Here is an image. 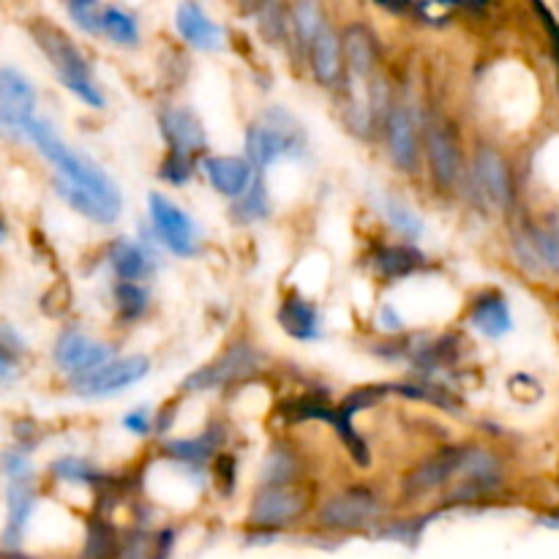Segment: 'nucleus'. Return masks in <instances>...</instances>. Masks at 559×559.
Listing matches in <instances>:
<instances>
[{
    "label": "nucleus",
    "instance_id": "1",
    "mask_svg": "<svg viewBox=\"0 0 559 559\" xmlns=\"http://www.w3.org/2000/svg\"><path fill=\"white\" fill-rule=\"evenodd\" d=\"M25 136L38 147V153L58 169L60 178H63L66 183L91 194L96 202H102L115 218L120 216L123 200H120L118 186H115V180L109 178L93 158H87L85 153L71 151V147L55 134L52 126L41 118H33L31 123H27Z\"/></svg>",
    "mask_w": 559,
    "mask_h": 559
},
{
    "label": "nucleus",
    "instance_id": "2",
    "mask_svg": "<svg viewBox=\"0 0 559 559\" xmlns=\"http://www.w3.org/2000/svg\"><path fill=\"white\" fill-rule=\"evenodd\" d=\"M31 31L36 44L41 47V52L47 55L49 66L55 69L58 80L63 82L82 104H87V107L93 109H102L104 93L98 91V85L93 82L91 69H87L85 55L80 52V47H76L60 27L49 25V22H36Z\"/></svg>",
    "mask_w": 559,
    "mask_h": 559
},
{
    "label": "nucleus",
    "instance_id": "3",
    "mask_svg": "<svg viewBox=\"0 0 559 559\" xmlns=\"http://www.w3.org/2000/svg\"><path fill=\"white\" fill-rule=\"evenodd\" d=\"M300 153H304V131L287 109H271L265 123H257L246 131V156L251 167L265 169L278 158H298Z\"/></svg>",
    "mask_w": 559,
    "mask_h": 559
},
{
    "label": "nucleus",
    "instance_id": "4",
    "mask_svg": "<svg viewBox=\"0 0 559 559\" xmlns=\"http://www.w3.org/2000/svg\"><path fill=\"white\" fill-rule=\"evenodd\" d=\"M424 145L437 189L451 191L462 178V142L456 129L445 118H431L426 123Z\"/></svg>",
    "mask_w": 559,
    "mask_h": 559
},
{
    "label": "nucleus",
    "instance_id": "5",
    "mask_svg": "<svg viewBox=\"0 0 559 559\" xmlns=\"http://www.w3.org/2000/svg\"><path fill=\"white\" fill-rule=\"evenodd\" d=\"M36 118V87L22 71L0 69V131L25 136L27 123Z\"/></svg>",
    "mask_w": 559,
    "mask_h": 559
},
{
    "label": "nucleus",
    "instance_id": "6",
    "mask_svg": "<svg viewBox=\"0 0 559 559\" xmlns=\"http://www.w3.org/2000/svg\"><path fill=\"white\" fill-rule=\"evenodd\" d=\"M147 205H151L153 227H156L164 246L178 257L197 254V249H200V235H197V227L189 218V213L180 211L173 200H167L158 191H153L147 197Z\"/></svg>",
    "mask_w": 559,
    "mask_h": 559
},
{
    "label": "nucleus",
    "instance_id": "7",
    "mask_svg": "<svg viewBox=\"0 0 559 559\" xmlns=\"http://www.w3.org/2000/svg\"><path fill=\"white\" fill-rule=\"evenodd\" d=\"M257 364H260V358H257V353L249 344H233L216 360H211L207 366L197 369L194 374L186 377L183 388L186 391H213V388H224L229 382H238L243 377H249L251 371H257Z\"/></svg>",
    "mask_w": 559,
    "mask_h": 559
},
{
    "label": "nucleus",
    "instance_id": "8",
    "mask_svg": "<svg viewBox=\"0 0 559 559\" xmlns=\"http://www.w3.org/2000/svg\"><path fill=\"white\" fill-rule=\"evenodd\" d=\"M309 506V497L287 484H267L251 502V524L257 527H287L300 519Z\"/></svg>",
    "mask_w": 559,
    "mask_h": 559
},
{
    "label": "nucleus",
    "instance_id": "9",
    "mask_svg": "<svg viewBox=\"0 0 559 559\" xmlns=\"http://www.w3.org/2000/svg\"><path fill=\"white\" fill-rule=\"evenodd\" d=\"M380 516V502L371 491L349 489L331 497L320 511V524L328 530H364Z\"/></svg>",
    "mask_w": 559,
    "mask_h": 559
},
{
    "label": "nucleus",
    "instance_id": "10",
    "mask_svg": "<svg viewBox=\"0 0 559 559\" xmlns=\"http://www.w3.org/2000/svg\"><path fill=\"white\" fill-rule=\"evenodd\" d=\"M385 140H388V153H391V162L396 164L402 173L415 175L420 167V134L418 123H415L413 112L402 104L388 109L385 115Z\"/></svg>",
    "mask_w": 559,
    "mask_h": 559
},
{
    "label": "nucleus",
    "instance_id": "11",
    "mask_svg": "<svg viewBox=\"0 0 559 559\" xmlns=\"http://www.w3.org/2000/svg\"><path fill=\"white\" fill-rule=\"evenodd\" d=\"M107 360H112V349L104 347V344L91 342V338H85L82 333H63V336L58 338V344H55V364H58V369H63L66 374L74 377L76 382L102 369Z\"/></svg>",
    "mask_w": 559,
    "mask_h": 559
},
{
    "label": "nucleus",
    "instance_id": "12",
    "mask_svg": "<svg viewBox=\"0 0 559 559\" xmlns=\"http://www.w3.org/2000/svg\"><path fill=\"white\" fill-rule=\"evenodd\" d=\"M147 371H151V360L142 358V355H131V358L123 360H107L102 369L76 382V388H80L82 396L87 399L115 396V393H120L123 388L140 382Z\"/></svg>",
    "mask_w": 559,
    "mask_h": 559
},
{
    "label": "nucleus",
    "instance_id": "13",
    "mask_svg": "<svg viewBox=\"0 0 559 559\" xmlns=\"http://www.w3.org/2000/svg\"><path fill=\"white\" fill-rule=\"evenodd\" d=\"M342 58L353 93H366L377 69V41L366 25H349L342 36Z\"/></svg>",
    "mask_w": 559,
    "mask_h": 559
},
{
    "label": "nucleus",
    "instance_id": "14",
    "mask_svg": "<svg viewBox=\"0 0 559 559\" xmlns=\"http://www.w3.org/2000/svg\"><path fill=\"white\" fill-rule=\"evenodd\" d=\"M456 497H480L486 491L497 489L502 480L500 459L484 448H469L464 451L462 464L456 469Z\"/></svg>",
    "mask_w": 559,
    "mask_h": 559
},
{
    "label": "nucleus",
    "instance_id": "15",
    "mask_svg": "<svg viewBox=\"0 0 559 559\" xmlns=\"http://www.w3.org/2000/svg\"><path fill=\"white\" fill-rule=\"evenodd\" d=\"M475 183H478L480 194L486 202L495 207H508L513 200V183H511V169H508L506 158L495 151V147H480L475 153L473 162Z\"/></svg>",
    "mask_w": 559,
    "mask_h": 559
},
{
    "label": "nucleus",
    "instance_id": "16",
    "mask_svg": "<svg viewBox=\"0 0 559 559\" xmlns=\"http://www.w3.org/2000/svg\"><path fill=\"white\" fill-rule=\"evenodd\" d=\"M462 456H464V448H448V451H440L431 459H426V462H420L418 467L404 478L402 484L404 495L424 497L429 495V491L445 486L448 480L456 478V469L459 464H462Z\"/></svg>",
    "mask_w": 559,
    "mask_h": 559
},
{
    "label": "nucleus",
    "instance_id": "17",
    "mask_svg": "<svg viewBox=\"0 0 559 559\" xmlns=\"http://www.w3.org/2000/svg\"><path fill=\"white\" fill-rule=\"evenodd\" d=\"M309 63L314 71V80L322 87H336L344 74V58H342V36L333 31L331 25H322L317 36L309 44Z\"/></svg>",
    "mask_w": 559,
    "mask_h": 559
},
{
    "label": "nucleus",
    "instance_id": "18",
    "mask_svg": "<svg viewBox=\"0 0 559 559\" xmlns=\"http://www.w3.org/2000/svg\"><path fill=\"white\" fill-rule=\"evenodd\" d=\"M162 123L164 136L169 142V151L186 153V156H194L202 147L207 145V136L202 123L197 120V115L186 107H167L158 118Z\"/></svg>",
    "mask_w": 559,
    "mask_h": 559
},
{
    "label": "nucleus",
    "instance_id": "19",
    "mask_svg": "<svg viewBox=\"0 0 559 559\" xmlns=\"http://www.w3.org/2000/svg\"><path fill=\"white\" fill-rule=\"evenodd\" d=\"M175 25H178L180 36L197 49H222L224 44V31L194 3V0H186L178 5V14H175Z\"/></svg>",
    "mask_w": 559,
    "mask_h": 559
},
{
    "label": "nucleus",
    "instance_id": "20",
    "mask_svg": "<svg viewBox=\"0 0 559 559\" xmlns=\"http://www.w3.org/2000/svg\"><path fill=\"white\" fill-rule=\"evenodd\" d=\"M205 175L213 183V189L222 197L238 200L251 186V164L238 156H211L205 158Z\"/></svg>",
    "mask_w": 559,
    "mask_h": 559
},
{
    "label": "nucleus",
    "instance_id": "21",
    "mask_svg": "<svg viewBox=\"0 0 559 559\" xmlns=\"http://www.w3.org/2000/svg\"><path fill=\"white\" fill-rule=\"evenodd\" d=\"M109 265L118 273L120 282H142L153 271L151 254L142 246L131 243V240H118L109 249Z\"/></svg>",
    "mask_w": 559,
    "mask_h": 559
},
{
    "label": "nucleus",
    "instance_id": "22",
    "mask_svg": "<svg viewBox=\"0 0 559 559\" xmlns=\"http://www.w3.org/2000/svg\"><path fill=\"white\" fill-rule=\"evenodd\" d=\"M278 322L293 338L309 342L320 336V311L300 298H287L278 309Z\"/></svg>",
    "mask_w": 559,
    "mask_h": 559
},
{
    "label": "nucleus",
    "instance_id": "23",
    "mask_svg": "<svg viewBox=\"0 0 559 559\" xmlns=\"http://www.w3.org/2000/svg\"><path fill=\"white\" fill-rule=\"evenodd\" d=\"M473 325L489 338L506 336L511 331V311H508L506 300L500 295L480 298L473 309Z\"/></svg>",
    "mask_w": 559,
    "mask_h": 559
},
{
    "label": "nucleus",
    "instance_id": "24",
    "mask_svg": "<svg viewBox=\"0 0 559 559\" xmlns=\"http://www.w3.org/2000/svg\"><path fill=\"white\" fill-rule=\"evenodd\" d=\"M424 265V257L409 246H388L377 254V271L385 278H404Z\"/></svg>",
    "mask_w": 559,
    "mask_h": 559
},
{
    "label": "nucleus",
    "instance_id": "25",
    "mask_svg": "<svg viewBox=\"0 0 559 559\" xmlns=\"http://www.w3.org/2000/svg\"><path fill=\"white\" fill-rule=\"evenodd\" d=\"M102 33H107L120 47H134L140 41V25H136V20L129 11L118 9V5L102 9Z\"/></svg>",
    "mask_w": 559,
    "mask_h": 559
},
{
    "label": "nucleus",
    "instance_id": "26",
    "mask_svg": "<svg viewBox=\"0 0 559 559\" xmlns=\"http://www.w3.org/2000/svg\"><path fill=\"white\" fill-rule=\"evenodd\" d=\"M33 491L27 489V478H16L11 480L9 489V540H14L16 535L22 533V527L27 524L33 513Z\"/></svg>",
    "mask_w": 559,
    "mask_h": 559
},
{
    "label": "nucleus",
    "instance_id": "27",
    "mask_svg": "<svg viewBox=\"0 0 559 559\" xmlns=\"http://www.w3.org/2000/svg\"><path fill=\"white\" fill-rule=\"evenodd\" d=\"M293 25L298 44L304 49H309L311 38L317 36L322 25H325V16H322L320 0H295L293 3Z\"/></svg>",
    "mask_w": 559,
    "mask_h": 559
},
{
    "label": "nucleus",
    "instance_id": "28",
    "mask_svg": "<svg viewBox=\"0 0 559 559\" xmlns=\"http://www.w3.org/2000/svg\"><path fill=\"white\" fill-rule=\"evenodd\" d=\"M267 211H271V202H267L265 186L251 180L249 189L238 197V207H233V216L238 222H257V218H265Z\"/></svg>",
    "mask_w": 559,
    "mask_h": 559
},
{
    "label": "nucleus",
    "instance_id": "29",
    "mask_svg": "<svg viewBox=\"0 0 559 559\" xmlns=\"http://www.w3.org/2000/svg\"><path fill=\"white\" fill-rule=\"evenodd\" d=\"M115 304L126 320H136L147 309V293L140 287V282H120L115 289Z\"/></svg>",
    "mask_w": 559,
    "mask_h": 559
},
{
    "label": "nucleus",
    "instance_id": "30",
    "mask_svg": "<svg viewBox=\"0 0 559 559\" xmlns=\"http://www.w3.org/2000/svg\"><path fill=\"white\" fill-rule=\"evenodd\" d=\"M530 246H533L530 251H533V257L538 260V265L559 273V229H540V233H533Z\"/></svg>",
    "mask_w": 559,
    "mask_h": 559
},
{
    "label": "nucleus",
    "instance_id": "31",
    "mask_svg": "<svg viewBox=\"0 0 559 559\" xmlns=\"http://www.w3.org/2000/svg\"><path fill=\"white\" fill-rule=\"evenodd\" d=\"M118 549V540H115V533L109 524L96 522L91 524L87 530V546H85V557L87 559H109Z\"/></svg>",
    "mask_w": 559,
    "mask_h": 559
},
{
    "label": "nucleus",
    "instance_id": "32",
    "mask_svg": "<svg viewBox=\"0 0 559 559\" xmlns=\"http://www.w3.org/2000/svg\"><path fill=\"white\" fill-rule=\"evenodd\" d=\"M385 216H388V222H391L393 227L399 229V233L409 235V238H418V235L424 233V222L418 218V213L409 211L404 202L388 200L385 202Z\"/></svg>",
    "mask_w": 559,
    "mask_h": 559
},
{
    "label": "nucleus",
    "instance_id": "33",
    "mask_svg": "<svg viewBox=\"0 0 559 559\" xmlns=\"http://www.w3.org/2000/svg\"><path fill=\"white\" fill-rule=\"evenodd\" d=\"M213 448H216V442H213V435H202V437H197V440L173 442V445H167V451L173 453V456L183 459V462L200 464V462H205L207 456H211Z\"/></svg>",
    "mask_w": 559,
    "mask_h": 559
},
{
    "label": "nucleus",
    "instance_id": "34",
    "mask_svg": "<svg viewBox=\"0 0 559 559\" xmlns=\"http://www.w3.org/2000/svg\"><path fill=\"white\" fill-rule=\"evenodd\" d=\"M71 20L87 33L102 31V3L98 0H66Z\"/></svg>",
    "mask_w": 559,
    "mask_h": 559
},
{
    "label": "nucleus",
    "instance_id": "35",
    "mask_svg": "<svg viewBox=\"0 0 559 559\" xmlns=\"http://www.w3.org/2000/svg\"><path fill=\"white\" fill-rule=\"evenodd\" d=\"M194 156H186V153H178V151H169L167 162H164L162 167V178L169 180V183L180 186L186 183V180L191 178V173H194Z\"/></svg>",
    "mask_w": 559,
    "mask_h": 559
},
{
    "label": "nucleus",
    "instance_id": "36",
    "mask_svg": "<svg viewBox=\"0 0 559 559\" xmlns=\"http://www.w3.org/2000/svg\"><path fill=\"white\" fill-rule=\"evenodd\" d=\"M260 22H262V31H265V36L271 38V41H284V33H287V22H284L282 5L273 3V0L262 3Z\"/></svg>",
    "mask_w": 559,
    "mask_h": 559
},
{
    "label": "nucleus",
    "instance_id": "37",
    "mask_svg": "<svg viewBox=\"0 0 559 559\" xmlns=\"http://www.w3.org/2000/svg\"><path fill=\"white\" fill-rule=\"evenodd\" d=\"M55 475L63 480H91V469H87L85 462H80V459H60V462H55Z\"/></svg>",
    "mask_w": 559,
    "mask_h": 559
},
{
    "label": "nucleus",
    "instance_id": "38",
    "mask_svg": "<svg viewBox=\"0 0 559 559\" xmlns=\"http://www.w3.org/2000/svg\"><path fill=\"white\" fill-rule=\"evenodd\" d=\"M123 429L140 437L147 435L151 431V413H147V407H136L129 415H123Z\"/></svg>",
    "mask_w": 559,
    "mask_h": 559
},
{
    "label": "nucleus",
    "instance_id": "39",
    "mask_svg": "<svg viewBox=\"0 0 559 559\" xmlns=\"http://www.w3.org/2000/svg\"><path fill=\"white\" fill-rule=\"evenodd\" d=\"M11 374H14V360H11V355L5 353V347L0 344V380H9Z\"/></svg>",
    "mask_w": 559,
    "mask_h": 559
},
{
    "label": "nucleus",
    "instance_id": "40",
    "mask_svg": "<svg viewBox=\"0 0 559 559\" xmlns=\"http://www.w3.org/2000/svg\"><path fill=\"white\" fill-rule=\"evenodd\" d=\"M3 240H5V224L0 222V243H3Z\"/></svg>",
    "mask_w": 559,
    "mask_h": 559
}]
</instances>
